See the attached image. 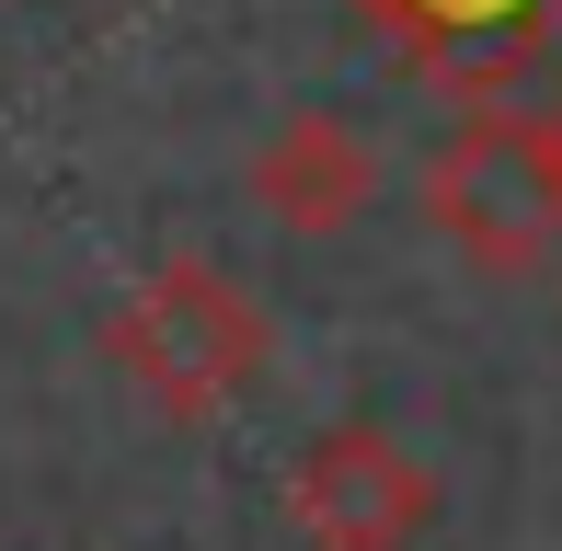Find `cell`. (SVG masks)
Masks as SVG:
<instances>
[{"instance_id": "cell-1", "label": "cell", "mask_w": 562, "mask_h": 551, "mask_svg": "<svg viewBox=\"0 0 562 551\" xmlns=\"http://www.w3.org/2000/svg\"><path fill=\"white\" fill-rule=\"evenodd\" d=\"M104 368L161 425H218V414H241L252 380L276 368V311L218 254H172L104 311Z\"/></svg>"}, {"instance_id": "cell-2", "label": "cell", "mask_w": 562, "mask_h": 551, "mask_svg": "<svg viewBox=\"0 0 562 551\" xmlns=\"http://www.w3.org/2000/svg\"><path fill=\"white\" fill-rule=\"evenodd\" d=\"M414 195L425 230L482 276H540L562 254V138L540 104H471L459 127H437Z\"/></svg>"}, {"instance_id": "cell-3", "label": "cell", "mask_w": 562, "mask_h": 551, "mask_svg": "<svg viewBox=\"0 0 562 551\" xmlns=\"http://www.w3.org/2000/svg\"><path fill=\"white\" fill-rule=\"evenodd\" d=\"M448 517V483L414 437H391L379 414H334L299 437L288 460V529L311 551H425Z\"/></svg>"}, {"instance_id": "cell-4", "label": "cell", "mask_w": 562, "mask_h": 551, "mask_svg": "<svg viewBox=\"0 0 562 551\" xmlns=\"http://www.w3.org/2000/svg\"><path fill=\"white\" fill-rule=\"evenodd\" d=\"M368 35H391V58L414 81H448L459 104H494L528 58L551 46L562 0H345Z\"/></svg>"}, {"instance_id": "cell-5", "label": "cell", "mask_w": 562, "mask_h": 551, "mask_svg": "<svg viewBox=\"0 0 562 551\" xmlns=\"http://www.w3.org/2000/svg\"><path fill=\"white\" fill-rule=\"evenodd\" d=\"M252 207L276 241H345L379 207V138L345 104H288L252 149Z\"/></svg>"}, {"instance_id": "cell-6", "label": "cell", "mask_w": 562, "mask_h": 551, "mask_svg": "<svg viewBox=\"0 0 562 551\" xmlns=\"http://www.w3.org/2000/svg\"><path fill=\"white\" fill-rule=\"evenodd\" d=\"M540 115H551V138H562V92H551V104H540Z\"/></svg>"}]
</instances>
